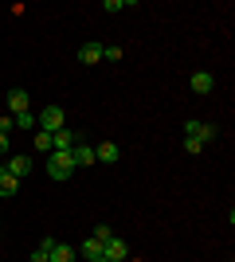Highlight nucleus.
Here are the masks:
<instances>
[{
  "instance_id": "obj_1",
  "label": "nucleus",
  "mask_w": 235,
  "mask_h": 262,
  "mask_svg": "<svg viewBox=\"0 0 235 262\" xmlns=\"http://www.w3.org/2000/svg\"><path fill=\"white\" fill-rule=\"evenodd\" d=\"M75 168L78 164H75L71 153H47V176H51V180H67Z\"/></svg>"
},
{
  "instance_id": "obj_2",
  "label": "nucleus",
  "mask_w": 235,
  "mask_h": 262,
  "mask_svg": "<svg viewBox=\"0 0 235 262\" xmlns=\"http://www.w3.org/2000/svg\"><path fill=\"white\" fill-rule=\"evenodd\" d=\"M63 125H67V114H63V106H44V110H39V121H35V129L59 133Z\"/></svg>"
},
{
  "instance_id": "obj_3",
  "label": "nucleus",
  "mask_w": 235,
  "mask_h": 262,
  "mask_svg": "<svg viewBox=\"0 0 235 262\" xmlns=\"http://www.w3.org/2000/svg\"><path fill=\"white\" fill-rule=\"evenodd\" d=\"M184 133H188V137H196V141L200 145H208V141H216V137H220V129H216V125H208V121H184Z\"/></svg>"
},
{
  "instance_id": "obj_4",
  "label": "nucleus",
  "mask_w": 235,
  "mask_h": 262,
  "mask_svg": "<svg viewBox=\"0 0 235 262\" xmlns=\"http://www.w3.org/2000/svg\"><path fill=\"white\" fill-rule=\"evenodd\" d=\"M102 258H106V262H122V258H130V247H125V239L110 235V239L102 243Z\"/></svg>"
},
{
  "instance_id": "obj_5",
  "label": "nucleus",
  "mask_w": 235,
  "mask_h": 262,
  "mask_svg": "<svg viewBox=\"0 0 235 262\" xmlns=\"http://www.w3.org/2000/svg\"><path fill=\"white\" fill-rule=\"evenodd\" d=\"M75 145H78V133H71L67 125H63L59 133H51V153H71Z\"/></svg>"
},
{
  "instance_id": "obj_6",
  "label": "nucleus",
  "mask_w": 235,
  "mask_h": 262,
  "mask_svg": "<svg viewBox=\"0 0 235 262\" xmlns=\"http://www.w3.org/2000/svg\"><path fill=\"white\" fill-rule=\"evenodd\" d=\"M94 161L98 164H118L122 161V149H118L114 141H102V145H94Z\"/></svg>"
},
{
  "instance_id": "obj_7",
  "label": "nucleus",
  "mask_w": 235,
  "mask_h": 262,
  "mask_svg": "<svg viewBox=\"0 0 235 262\" xmlns=\"http://www.w3.org/2000/svg\"><path fill=\"white\" fill-rule=\"evenodd\" d=\"M188 86H192V94H212V90H216V75H208V71H196V75L188 78Z\"/></svg>"
},
{
  "instance_id": "obj_8",
  "label": "nucleus",
  "mask_w": 235,
  "mask_h": 262,
  "mask_svg": "<svg viewBox=\"0 0 235 262\" xmlns=\"http://www.w3.org/2000/svg\"><path fill=\"white\" fill-rule=\"evenodd\" d=\"M28 106H32V98H28V90H8V114L16 118V114H28Z\"/></svg>"
},
{
  "instance_id": "obj_9",
  "label": "nucleus",
  "mask_w": 235,
  "mask_h": 262,
  "mask_svg": "<svg viewBox=\"0 0 235 262\" xmlns=\"http://www.w3.org/2000/svg\"><path fill=\"white\" fill-rule=\"evenodd\" d=\"M4 168H8V176L24 180V176L32 172V157H8V161H4Z\"/></svg>"
},
{
  "instance_id": "obj_10",
  "label": "nucleus",
  "mask_w": 235,
  "mask_h": 262,
  "mask_svg": "<svg viewBox=\"0 0 235 262\" xmlns=\"http://www.w3.org/2000/svg\"><path fill=\"white\" fill-rule=\"evenodd\" d=\"M71 157H75V164L82 168V164H94V145H87L82 137H78V145L71 149Z\"/></svg>"
},
{
  "instance_id": "obj_11",
  "label": "nucleus",
  "mask_w": 235,
  "mask_h": 262,
  "mask_svg": "<svg viewBox=\"0 0 235 262\" xmlns=\"http://www.w3.org/2000/svg\"><path fill=\"white\" fill-rule=\"evenodd\" d=\"M102 51H106V47H102V43H82V47H78V59H82V63H102Z\"/></svg>"
},
{
  "instance_id": "obj_12",
  "label": "nucleus",
  "mask_w": 235,
  "mask_h": 262,
  "mask_svg": "<svg viewBox=\"0 0 235 262\" xmlns=\"http://www.w3.org/2000/svg\"><path fill=\"white\" fill-rule=\"evenodd\" d=\"M51 262H75V247L71 243H51Z\"/></svg>"
},
{
  "instance_id": "obj_13",
  "label": "nucleus",
  "mask_w": 235,
  "mask_h": 262,
  "mask_svg": "<svg viewBox=\"0 0 235 262\" xmlns=\"http://www.w3.org/2000/svg\"><path fill=\"white\" fill-rule=\"evenodd\" d=\"M35 133V137H32V145H35V153H51V133H47V129H32Z\"/></svg>"
},
{
  "instance_id": "obj_14",
  "label": "nucleus",
  "mask_w": 235,
  "mask_h": 262,
  "mask_svg": "<svg viewBox=\"0 0 235 262\" xmlns=\"http://www.w3.org/2000/svg\"><path fill=\"white\" fill-rule=\"evenodd\" d=\"M78 254H82V258H87V262H90V258H102V243L94 239V235H90V239L82 243V247H78Z\"/></svg>"
},
{
  "instance_id": "obj_15",
  "label": "nucleus",
  "mask_w": 235,
  "mask_h": 262,
  "mask_svg": "<svg viewBox=\"0 0 235 262\" xmlns=\"http://www.w3.org/2000/svg\"><path fill=\"white\" fill-rule=\"evenodd\" d=\"M16 192H20V180L16 176H0V200H12Z\"/></svg>"
},
{
  "instance_id": "obj_16",
  "label": "nucleus",
  "mask_w": 235,
  "mask_h": 262,
  "mask_svg": "<svg viewBox=\"0 0 235 262\" xmlns=\"http://www.w3.org/2000/svg\"><path fill=\"white\" fill-rule=\"evenodd\" d=\"M12 125H16V129H35V114H32V110H28V114H16Z\"/></svg>"
},
{
  "instance_id": "obj_17",
  "label": "nucleus",
  "mask_w": 235,
  "mask_h": 262,
  "mask_svg": "<svg viewBox=\"0 0 235 262\" xmlns=\"http://www.w3.org/2000/svg\"><path fill=\"white\" fill-rule=\"evenodd\" d=\"M184 153H192V157H200V153H204V145L196 141V137H184Z\"/></svg>"
},
{
  "instance_id": "obj_18",
  "label": "nucleus",
  "mask_w": 235,
  "mask_h": 262,
  "mask_svg": "<svg viewBox=\"0 0 235 262\" xmlns=\"http://www.w3.org/2000/svg\"><path fill=\"white\" fill-rule=\"evenodd\" d=\"M130 4H134V0H106L102 8H106V12H122V8H130Z\"/></svg>"
},
{
  "instance_id": "obj_19",
  "label": "nucleus",
  "mask_w": 235,
  "mask_h": 262,
  "mask_svg": "<svg viewBox=\"0 0 235 262\" xmlns=\"http://www.w3.org/2000/svg\"><path fill=\"white\" fill-rule=\"evenodd\" d=\"M28 262H51V251H44V247H35V251H32V258H28Z\"/></svg>"
},
{
  "instance_id": "obj_20",
  "label": "nucleus",
  "mask_w": 235,
  "mask_h": 262,
  "mask_svg": "<svg viewBox=\"0 0 235 262\" xmlns=\"http://www.w3.org/2000/svg\"><path fill=\"white\" fill-rule=\"evenodd\" d=\"M110 235H114V231L106 227V223H98V227H94V239H98V243H106V239H110Z\"/></svg>"
},
{
  "instance_id": "obj_21",
  "label": "nucleus",
  "mask_w": 235,
  "mask_h": 262,
  "mask_svg": "<svg viewBox=\"0 0 235 262\" xmlns=\"http://www.w3.org/2000/svg\"><path fill=\"white\" fill-rule=\"evenodd\" d=\"M102 59H110V63H118V59H122V47H106V51H102Z\"/></svg>"
},
{
  "instance_id": "obj_22",
  "label": "nucleus",
  "mask_w": 235,
  "mask_h": 262,
  "mask_svg": "<svg viewBox=\"0 0 235 262\" xmlns=\"http://www.w3.org/2000/svg\"><path fill=\"white\" fill-rule=\"evenodd\" d=\"M8 141H12V137H8V133H0V157H4V153H8Z\"/></svg>"
},
{
  "instance_id": "obj_23",
  "label": "nucleus",
  "mask_w": 235,
  "mask_h": 262,
  "mask_svg": "<svg viewBox=\"0 0 235 262\" xmlns=\"http://www.w3.org/2000/svg\"><path fill=\"white\" fill-rule=\"evenodd\" d=\"M0 176H8V168H4V161H0Z\"/></svg>"
},
{
  "instance_id": "obj_24",
  "label": "nucleus",
  "mask_w": 235,
  "mask_h": 262,
  "mask_svg": "<svg viewBox=\"0 0 235 262\" xmlns=\"http://www.w3.org/2000/svg\"><path fill=\"white\" fill-rule=\"evenodd\" d=\"M90 262H106V258H90Z\"/></svg>"
},
{
  "instance_id": "obj_25",
  "label": "nucleus",
  "mask_w": 235,
  "mask_h": 262,
  "mask_svg": "<svg viewBox=\"0 0 235 262\" xmlns=\"http://www.w3.org/2000/svg\"><path fill=\"white\" fill-rule=\"evenodd\" d=\"M122 262H130V258H122Z\"/></svg>"
}]
</instances>
